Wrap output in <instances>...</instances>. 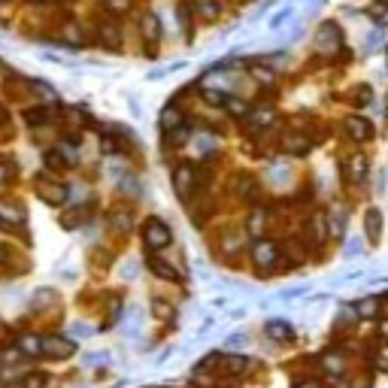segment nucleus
Instances as JSON below:
<instances>
[{
	"instance_id": "13",
	"label": "nucleus",
	"mask_w": 388,
	"mask_h": 388,
	"mask_svg": "<svg viewBox=\"0 0 388 388\" xmlns=\"http://www.w3.org/2000/svg\"><path fill=\"white\" fill-rule=\"evenodd\" d=\"M149 267H152V273H155V277H161V279H176V270H173L167 261H161L155 252H149Z\"/></svg>"
},
{
	"instance_id": "8",
	"label": "nucleus",
	"mask_w": 388,
	"mask_h": 388,
	"mask_svg": "<svg viewBox=\"0 0 388 388\" xmlns=\"http://www.w3.org/2000/svg\"><path fill=\"white\" fill-rule=\"evenodd\" d=\"M22 119H25V125L40 128V125H46V121H52V109L49 107H30V109L22 112Z\"/></svg>"
},
{
	"instance_id": "34",
	"label": "nucleus",
	"mask_w": 388,
	"mask_h": 388,
	"mask_svg": "<svg viewBox=\"0 0 388 388\" xmlns=\"http://www.w3.org/2000/svg\"><path fill=\"white\" fill-rule=\"evenodd\" d=\"M255 76H258V79H267V83L273 79V73H270V70H264V67H255Z\"/></svg>"
},
{
	"instance_id": "19",
	"label": "nucleus",
	"mask_w": 388,
	"mask_h": 388,
	"mask_svg": "<svg viewBox=\"0 0 388 388\" xmlns=\"http://www.w3.org/2000/svg\"><path fill=\"white\" fill-rule=\"evenodd\" d=\"M161 125L164 128H182V116H179V109L176 107H170V109H164V116H161Z\"/></svg>"
},
{
	"instance_id": "28",
	"label": "nucleus",
	"mask_w": 388,
	"mask_h": 388,
	"mask_svg": "<svg viewBox=\"0 0 388 388\" xmlns=\"http://www.w3.org/2000/svg\"><path fill=\"white\" fill-rule=\"evenodd\" d=\"M46 164H49V167H64V158H61V152H46Z\"/></svg>"
},
{
	"instance_id": "16",
	"label": "nucleus",
	"mask_w": 388,
	"mask_h": 388,
	"mask_svg": "<svg viewBox=\"0 0 388 388\" xmlns=\"http://www.w3.org/2000/svg\"><path fill=\"white\" fill-rule=\"evenodd\" d=\"M340 28H337L334 22H325L322 28H319V43L322 46H328V43H340Z\"/></svg>"
},
{
	"instance_id": "22",
	"label": "nucleus",
	"mask_w": 388,
	"mask_h": 388,
	"mask_svg": "<svg viewBox=\"0 0 388 388\" xmlns=\"http://www.w3.org/2000/svg\"><path fill=\"white\" fill-rule=\"evenodd\" d=\"M252 121L258 128H264V125H270V121H273V112L270 109H258V112H252Z\"/></svg>"
},
{
	"instance_id": "24",
	"label": "nucleus",
	"mask_w": 388,
	"mask_h": 388,
	"mask_svg": "<svg viewBox=\"0 0 388 388\" xmlns=\"http://www.w3.org/2000/svg\"><path fill=\"white\" fill-rule=\"evenodd\" d=\"M198 9H200V13L207 16V18H216V13H219V6L212 4V0H198Z\"/></svg>"
},
{
	"instance_id": "40",
	"label": "nucleus",
	"mask_w": 388,
	"mask_h": 388,
	"mask_svg": "<svg viewBox=\"0 0 388 388\" xmlns=\"http://www.w3.org/2000/svg\"><path fill=\"white\" fill-rule=\"evenodd\" d=\"M34 4H46V0H34Z\"/></svg>"
},
{
	"instance_id": "27",
	"label": "nucleus",
	"mask_w": 388,
	"mask_h": 388,
	"mask_svg": "<svg viewBox=\"0 0 388 388\" xmlns=\"http://www.w3.org/2000/svg\"><path fill=\"white\" fill-rule=\"evenodd\" d=\"M152 310H155V315H158V319H170V315H173V310H170V306H167V303H161V301H155V303H152Z\"/></svg>"
},
{
	"instance_id": "36",
	"label": "nucleus",
	"mask_w": 388,
	"mask_h": 388,
	"mask_svg": "<svg viewBox=\"0 0 388 388\" xmlns=\"http://www.w3.org/2000/svg\"><path fill=\"white\" fill-rule=\"evenodd\" d=\"M358 252V240H349V246H346V255H355Z\"/></svg>"
},
{
	"instance_id": "11",
	"label": "nucleus",
	"mask_w": 388,
	"mask_h": 388,
	"mask_svg": "<svg viewBox=\"0 0 388 388\" xmlns=\"http://www.w3.org/2000/svg\"><path fill=\"white\" fill-rule=\"evenodd\" d=\"M140 28H143V37H146L152 46H155L158 40H161V25H158V16H155V13H146V16H143Z\"/></svg>"
},
{
	"instance_id": "6",
	"label": "nucleus",
	"mask_w": 388,
	"mask_h": 388,
	"mask_svg": "<svg viewBox=\"0 0 388 388\" xmlns=\"http://www.w3.org/2000/svg\"><path fill=\"white\" fill-rule=\"evenodd\" d=\"M173 188H176V194H182V198H188L191 188H194V170L188 164H179L176 173H173Z\"/></svg>"
},
{
	"instance_id": "25",
	"label": "nucleus",
	"mask_w": 388,
	"mask_h": 388,
	"mask_svg": "<svg viewBox=\"0 0 388 388\" xmlns=\"http://www.w3.org/2000/svg\"><path fill=\"white\" fill-rule=\"evenodd\" d=\"M224 107H228V109L234 112V116H246V112H249V107H246V104H240V100H234V97L224 100Z\"/></svg>"
},
{
	"instance_id": "3",
	"label": "nucleus",
	"mask_w": 388,
	"mask_h": 388,
	"mask_svg": "<svg viewBox=\"0 0 388 388\" xmlns=\"http://www.w3.org/2000/svg\"><path fill=\"white\" fill-rule=\"evenodd\" d=\"M277 258H279L277 243H270V240H255L252 243V261L258 264V267H273Z\"/></svg>"
},
{
	"instance_id": "14",
	"label": "nucleus",
	"mask_w": 388,
	"mask_h": 388,
	"mask_svg": "<svg viewBox=\"0 0 388 388\" xmlns=\"http://www.w3.org/2000/svg\"><path fill=\"white\" fill-rule=\"evenodd\" d=\"M0 219L9 222V224H18V222H25V212L22 207H16V203H0Z\"/></svg>"
},
{
	"instance_id": "17",
	"label": "nucleus",
	"mask_w": 388,
	"mask_h": 388,
	"mask_svg": "<svg viewBox=\"0 0 388 388\" xmlns=\"http://www.w3.org/2000/svg\"><path fill=\"white\" fill-rule=\"evenodd\" d=\"M224 370H228V373H246L249 361L240 358V355H228V358H224Z\"/></svg>"
},
{
	"instance_id": "30",
	"label": "nucleus",
	"mask_w": 388,
	"mask_h": 388,
	"mask_svg": "<svg viewBox=\"0 0 388 388\" xmlns=\"http://www.w3.org/2000/svg\"><path fill=\"white\" fill-rule=\"evenodd\" d=\"M234 346H246V334H231L228 337V349H234Z\"/></svg>"
},
{
	"instance_id": "5",
	"label": "nucleus",
	"mask_w": 388,
	"mask_h": 388,
	"mask_svg": "<svg viewBox=\"0 0 388 388\" xmlns=\"http://www.w3.org/2000/svg\"><path fill=\"white\" fill-rule=\"evenodd\" d=\"M346 131H349V137L355 143H364V140L373 137V125L367 119H361V116H349V119H346Z\"/></svg>"
},
{
	"instance_id": "31",
	"label": "nucleus",
	"mask_w": 388,
	"mask_h": 388,
	"mask_svg": "<svg viewBox=\"0 0 388 388\" xmlns=\"http://www.w3.org/2000/svg\"><path fill=\"white\" fill-rule=\"evenodd\" d=\"M325 367H328L331 373H340V370H343V361H337V358H325Z\"/></svg>"
},
{
	"instance_id": "18",
	"label": "nucleus",
	"mask_w": 388,
	"mask_h": 388,
	"mask_svg": "<svg viewBox=\"0 0 388 388\" xmlns=\"http://www.w3.org/2000/svg\"><path fill=\"white\" fill-rule=\"evenodd\" d=\"M137 325H140V310H137V306H131L128 315H125V322H121V331H125V334H137Z\"/></svg>"
},
{
	"instance_id": "12",
	"label": "nucleus",
	"mask_w": 388,
	"mask_h": 388,
	"mask_svg": "<svg viewBox=\"0 0 388 388\" xmlns=\"http://www.w3.org/2000/svg\"><path fill=\"white\" fill-rule=\"evenodd\" d=\"M18 352L30 355V358H40V355H43V343H40L37 334H25L22 340H18Z\"/></svg>"
},
{
	"instance_id": "35",
	"label": "nucleus",
	"mask_w": 388,
	"mask_h": 388,
	"mask_svg": "<svg viewBox=\"0 0 388 388\" xmlns=\"http://www.w3.org/2000/svg\"><path fill=\"white\" fill-rule=\"evenodd\" d=\"M370 100V88H358V104H367Z\"/></svg>"
},
{
	"instance_id": "9",
	"label": "nucleus",
	"mask_w": 388,
	"mask_h": 388,
	"mask_svg": "<svg viewBox=\"0 0 388 388\" xmlns=\"http://www.w3.org/2000/svg\"><path fill=\"white\" fill-rule=\"evenodd\" d=\"M264 331H267V334H270L277 343H289V340H294V331H291V325H285V322H279V319L267 322V325H264Z\"/></svg>"
},
{
	"instance_id": "26",
	"label": "nucleus",
	"mask_w": 388,
	"mask_h": 388,
	"mask_svg": "<svg viewBox=\"0 0 388 388\" xmlns=\"http://www.w3.org/2000/svg\"><path fill=\"white\" fill-rule=\"evenodd\" d=\"M107 6L112 9V13H128V9H131V0H107Z\"/></svg>"
},
{
	"instance_id": "20",
	"label": "nucleus",
	"mask_w": 388,
	"mask_h": 388,
	"mask_svg": "<svg viewBox=\"0 0 388 388\" xmlns=\"http://www.w3.org/2000/svg\"><path fill=\"white\" fill-rule=\"evenodd\" d=\"M364 176H367V158H364V155H355V158H352V179L361 182Z\"/></svg>"
},
{
	"instance_id": "7",
	"label": "nucleus",
	"mask_w": 388,
	"mask_h": 388,
	"mask_svg": "<svg viewBox=\"0 0 388 388\" xmlns=\"http://www.w3.org/2000/svg\"><path fill=\"white\" fill-rule=\"evenodd\" d=\"M364 231H367V240H370V243H380L382 240V212L380 210H367Z\"/></svg>"
},
{
	"instance_id": "2",
	"label": "nucleus",
	"mask_w": 388,
	"mask_h": 388,
	"mask_svg": "<svg viewBox=\"0 0 388 388\" xmlns=\"http://www.w3.org/2000/svg\"><path fill=\"white\" fill-rule=\"evenodd\" d=\"M40 343H43V355L55 361L70 358L76 352V340H67V337H40Z\"/></svg>"
},
{
	"instance_id": "37",
	"label": "nucleus",
	"mask_w": 388,
	"mask_h": 388,
	"mask_svg": "<svg viewBox=\"0 0 388 388\" xmlns=\"http://www.w3.org/2000/svg\"><path fill=\"white\" fill-rule=\"evenodd\" d=\"M301 388H319V382H303Z\"/></svg>"
},
{
	"instance_id": "29",
	"label": "nucleus",
	"mask_w": 388,
	"mask_h": 388,
	"mask_svg": "<svg viewBox=\"0 0 388 388\" xmlns=\"http://www.w3.org/2000/svg\"><path fill=\"white\" fill-rule=\"evenodd\" d=\"M91 367H97V364H107L109 361V352H100V355H88V358H85Z\"/></svg>"
},
{
	"instance_id": "33",
	"label": "nucleus",
	"mask_w": 388,
	"mask_h": 388,
	"mask_svg": "<svg viewBox=\"0 0 388 388\" xmlns=\"http://www.w3.org/2000/svg\"><path fill=\"white\" fill-rule=\"evenodd\" d=\"M70 334H73V337H83V334H91V328H88V325H73V328H70Z\"/></svg>"
},
{
	"instance_id": "39",
	"label": "nucleus",
	"mask_w": 388,
	"mask_h": 388,
	"mask_svg": "<svg viewBox=\"0 0 388 388\" xmlns=\"http://www.w3.org/2000/svg\"><path fill=\"white\" fill-rule=\"evenodd\" d=\"M6 388H22V385H6Z\"/></svg>"
},
{
	"instance_id": "41",
	"label": "nucleus",
	"mask_w": 388,
	"mask_h": 388,
	"mask_svg": "<svg viewBox=\"0 0 388 388\" xmlns=\"http://www.w3.org/2000/svg\"><path fill=\"white\" fill-rule=\"evenodd\" d=\"M0 121H4V109H0Z\"/></svg>"
},
{
	"instance_id": "10",
	"label": "nucleus",
	"mask_w": 388,
	"mask_h": 388,
	"mask_svg": "<svg viewBox=\"0 0 388 388\" xmlns=\"http://www.w3.org/2000/svg\"><path fill=\"white\" fill-rule=\"evenodd\" d=\"M355 310L361 313V319H380V315H382V298H380V294L364 298L358 306H355Z\"/></svg>"
},
{
	"instance_id": "15",
	"label": "nucleus",
	"mask_w": 388,
	"mask_h": 388,
	"mask_svg": "<svg viewBox=\"0 0 388 388\" xmlns=\"http://www.w3.org/2000/svg\"><path fill=\"white\" fill-rule=\"evenodd\" d=\"M97 37H100V43L109 46V49H119L121 46V40H119V30L112 28V25H100L97 28Z\"/></svg>"
},
{
	"instance_id": "21",
	"label": "nucleus",
	"mask_w": 388,
	"mask_h": 388,
	"mask_svg": "<svg viewBox=\"0 0 388 388\" xmlns=\"http://www.w3.org/2000/svg\"><path fill=\"white\" fill-rule=\"evenodd\" d=\"M22 388H46V376L43 373H28Z\"/></svg>"
},
{
	"instance_id": "1",
	"label": "nucleus",
	"mask_w": 388,
	"mask_h": 388,
	"mask_svg": "<svg viewBox=\"0 0 388 388\" xmlns=\"http://www.w3.org/2000/svg\"><path fill=\"white\" fill-rule=\"evenodd\" d=\"M143 243H146L149 252H158V249H167L173 243V234L170 228L161 219H149L146 224H143Z\"/></svg>"
},
{
	"instance_id": "23",
	"label": "nucleus",
	"mask_w": 388,
	"mask_h": 388,
	"mask_svg": "<svg viewBox=\"0 0 388 388\" xmlns=\"http://www.w3.org/2000/svg\"><path fill=\"white\" fill-rule=\"evenodd\" d=\"M285 146L294 149V152H306V149H310V140H303V137H289V140H285Z\"/></svg>"
},
{
	"instance_id": "32",
	"label": "nucleus",
	"mask_w": 388,
	"mask_h": 388,
	"mask_svg": "<svg viewBox=\"0 0 388 388\" xmlns=\"http://www.w3.org/2000/svg\"><path fill=\"white\" fill-rule=\"evenodd\" d=\"M261 222H264V212H261V210H258V212H252V224H249V228H252V231H258V228H261Z\"/></svg>"
},
{
	"instance_id": "4",
	"label": "nucleus",
	"mask_w": 388,
	"mask_h": 388,
	"mask_svg": "<svg viewBox=\"0 0 388 388\" xmlns=\"http://www.w3.org/2000/svg\"><path fill=\"white\" fill-rule=\"evenodd\" d=\"M37 191L49 207H61V203L67 200V186H61V182H46V176L37 179Z\"/></svg>"
},
{
	"instance_id": "38",
	"label": "nucleus",
	"mask_w": 388,
	"mask_h": 388,
	"mask_svg": "<svg viewBox=\"0 0 388 388\" xmlns=\"http://www.w3.org/2000/svg\"><path fill=\"white\" fill-rule=\"evenodd\" d=\"M6 176V170H4V164H0V179H4Z\"/></svg>"
}]
</instances>
